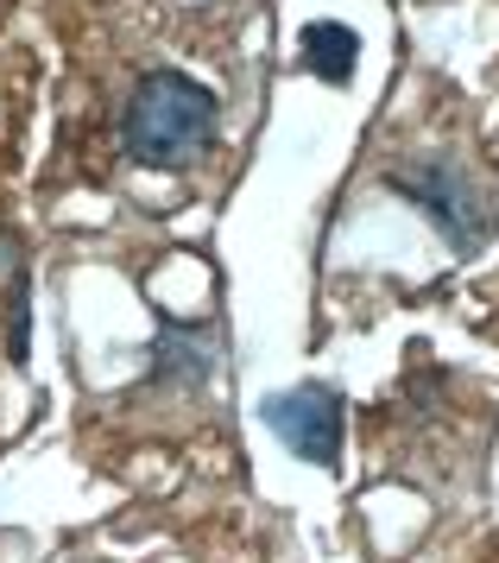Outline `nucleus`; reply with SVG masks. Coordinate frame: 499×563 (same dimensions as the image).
Returning <instances> with one entry per match:
<instances>
[{"mask_svg":"<svg viewBox=\"0 0 499 563\" xmlns=\"http://www.w3.org/2000/svg\"><path fill=\"white\" fill-rule=\"evenodd\" d=\"M222 133V102L215 89L184 70H146L121 108V146L133 165L152 172H190Z\"/></svg>","mask_w":499,"mask_h":563,"instance_id":"f257e3e1","label":"nucleus"},{"mask_svg":"<svg viewBox=\"0 0 499 563\" xmlns=\"http://www.w3.org/2000/svg\"><path fill=\"white\" fill-rule=\"evenodd\" d=\"M386 190L404 197L411 209H424V222L450 241L455 254H480L487 234H494L487 190L443 153H411L399 165H386Z\"/></svg>","mask_w":499,"mask_h":563,"instance_id":"f03ea898","label":"nucleus"},{"mask_svg":"<svg viewBox=\"0 0 499 563\" xmlns=\"http://www.w3.org/2000/svg\"><path fill=\"white\" fill-rule=\"evenodd\" d=\"M266 431L291 450L298 462H317V468H335L342 462V393L335 386H285V393H266Z\"/></svg>","mask_w":499,"mask_h":563,"instance_id":"7ed1b4c3","label":"nucleus"},{"mask_svg":"<svg viewBox=\"0 0 499 563\" xmlns=\"http://www.w3.org/2000/svg\"><path fill=\"white\" fill-rule=\"evenodd\" d=\"M209 374H215V342H209V330H197V323H177V317H165L158 323V342H152V380L158 386H209Z\"/></svg>","mask_w":499,"mask_h":563,"instance_id":"20e7f679","label":"nucleus"},{"mask_svg":"<svg viewBox=\"0 0 499 563\" xmlns=\"http://www.w3.org/2000/svg\"><path fill=\"white\" fill-rule=\"evenodd\" d=\"M298 57L317 82L342 89V82L354 77V64H361V38H354L342 20H310V26L298 32Z\"/></svg>","mask_w":499,"mask_h":563,"instance_id":"39448f33","label":"nucleus"},{"mask_svg":"<svg viewBox=\"0 0 499 563\" xmlns=\"http://www.w3.org/2000/svg\"><path fill=\"white\" fill-rule=\"evenodd\" d=\"M32 273L25 266H13V285H7V349H13V361H25V323H32Z\"/></svg>","mask_w":499,"mask_h":563,"instance_id":"423d86ee","label":"nucleus"}]
</instances>
